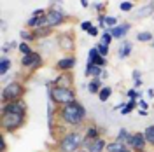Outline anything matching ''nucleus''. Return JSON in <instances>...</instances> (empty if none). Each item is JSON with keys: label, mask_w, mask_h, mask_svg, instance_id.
Masks as SVG:
<instances>
[{"label": "nucleus", "mask_w": 154, "mask_h": 152, "mask_svg": "<svg viewBox=\"0 0 154 152\" xmlns=\"http://www.w3.org/2000/svg\"><path fill=\"white\" fill-rule=\"evenodd\" d=\"M131 79H133V82L140 81V70H133V74H131Z\"/></svg>", "instance_id": "38"}, {"label": "nucleus", "mask_w": 154, "mask_h": 152, "mask_svg": "<svg viewBox=\"0 0 154 152\" xmlns=\"http://www.w3.org/2000/svg\"><path fill=\"white\" fill-rule=\"evenodd\" d=\"M56 123L63 124L65 128H74V129H82L88 123V112L84 105L79 100L72 103L56 108Z\"/></svg>", "instance_id": "1"}, {"label": "nucleus", "mask_w": 154, "mask_h": 152, "mask_svg": "<svg viewBox=\"0 0 154 152\" xmlns=\"http://www.w3.org/2000/svg\"><path fill=\"white\" fill-rule=\"evenodd\" d=\"M77 152H88V149H84V147H82V149H79Z\"/></svg>", "instance_id": "44"}, {"label": "nucleus", "mask_w": 154, "mask_h": 152, "mask_svg": "<svg viewBox=\"0 0 154 152\" xmlns=\"http://www.w3.org/2000/svg\"><path fill=\"white\" fill-rule=\"evenodd\" d=\"M0 110H7V112H18V114H28V105L25 100H19V102H12V103L2 105Z\"/></svg>", "instance_id": "13"}, {"label": "nucleus", "mask_w": 154, "mask_h": 152, "mask_svg": "<svg viewBox=\"0 0 154 152\" xmlns=\"http://www.w3.org/2000/svg\"><path fill=\"white\" fill-rule=\"evenodd\" d=\"M131 51H133V44L130 40H123L119 49H117V56L121 58V59H125V58H128L131 54Z\"/></svg>", "instance_id": "20"}, {"label": "nucleus", "mask_w": 154, "mask_h": 152, "mask_svg": "<svg viewBox=\"0 0 154 152\" xmlns=\"http://www.w3.org/2000/svg\"><path fill=\"white\" fill-rule=\"evenodd\" d=\"M48 100L60 108L77 100V93L74 87H48Z\"/></svg>", "instance_id": "5"}, {"label": "nucleus", "mask_w": 154, "mask_h": 152, "mask_svg": "<svg viewBox=\"0 0 154 152\" xmlns=\"http://www.w3.org/2000/svg\"><path fill=\"white\" fill-rule=\"evenodd\" d=\"M74 18H70L65 9L61 7L60 2H49V7H48V21H49V26L56 30L63 25H67L68 21H72Z\"/></svg>", "instance_id": "6"}, {"label": "nucleus", "mask_w": 154, "mask_h": 152, "mask_svg": "<svg viewBox=\"0 0 154 152\" xmlns=\"http://www.w3.org/2000/svg\"><path fill=\"white\" fill-rule=\"evenodd\" d=\"M74 84H75L74 72H63V74H58L53 79V86L54 87H74Z\"/></svg>", "instance_id": "11"}, {"label": "nucleus", "mask_w": 154, "mask_h": 152, "mask_svg": "<svg viewBox=\"0 0 154 152\" xmlns=\"http://www.w3.org/2000/svg\"><path fill=\"white\" fill-rule=\"evenodd\" d=\"M19 37H21V42H26V44L37 42L35 37H33V33H32V30H21V32H19Z\"/></svg>", "instance_id": "25"}, {"label": "nucleus", "mask_w": 154, "mask_h": 152, "mask_svg": "<svg viewBox=\"0 0 154 152\" xmlns=\"http://www.w3.org/2000/svg\"><path fill=\"white\" fill-rule=\"evenodd\" d=\"M19 65H21L23 70H26L28 74H35L38 68L44 67V56H42L38 51H33L28 56H21Z\"/></svg>", "instance_id": "8"}, {"label": "nucleus", "mask_w": 154, "mask_h": 152, "mask_svg": "<svg viewBox=\"0 0 154 152\" xmlns=\"http://www.w3.org/2000/svg\"><path fill=\"white\" fill-rule=\"evenodd\" d=\"M82 131H84V143H82V147H84L86 143L93 142V140L103 138V135H105V129L100 128V126L96 123H93V121H88V123L84 124V128H82Z\"/></svg>", "instance_id": "9"}, {"label": "nucleus", "mask_w": 154, "mask_h": 152, "mask_svg": "<svg viewBox=\"0 0 154 152\" xmlns=\"http://www.w3.org/2000/svg\"><path fill=\"white\" fill-rule=\"evenodd\" d=\"M133 84H135V89H138V87L142 86V79H140V81H137V82H133Z\"/></svg>", "instance_id": "41"}, {"label": "nucleus", "mask_w": 154, "mask_h": 152, "mask_svg": "<svg viewBox=\"0 0 154 152\" xmlns=\"http://www.w3.org/2000/svg\"><path fill=\"white\" fill-rule=\"evenodd\" d=\"M82 143H84V131L72 129L54 143V152H77L79 149H82Z\"/></svg>", "instance_id": "3"}, {"label": "nucleus", "mask_w": 154, "mask_h": 152, "mask_svg": "<svg viewBox=\"0 0 154 152\" xmlns=\"http://www.w3.org/2000/svg\"><path fill=\"white\" fill-rule=\"evenodd\" d=\"M131 135H133V133H130V131H128L126 128H121V129H119V133L116 135V140L126 145V142H128V140L131 138Z\"/></svg>", "instance_id": "24"}, {"label": "nucleus", "mask_w": 154, "mask_h": 152, "mask_svg": "<svg viewBox=\"0 0 154 152\" xmlns=\"http://www.w3.org/2000/svg\"><path fill=\"white\" fill-rule=\"evenodd\" d=\"M95 5V11H96V14H105V11H107V2H95L93 4Z\"/></svg>", "instance_id": "34"}, {"label": "nucleus", "mask_w": 154, "mask_h": 152, "mask_svg": "<svg viewBox=\"0 0 154 152\" xmlns=\"http://www.w3.org/2000/svg\"><path fill=\"white\" fill-rule=\"evenodd\" d=\"M88 63H89V65H96V67L105 68L107 67V58L102 56L96 47H91L89 53H88Z\"/></svg>", "instance_id": "14"}, {"label": "nucleus", "mask_w": 154, "mask_h": 152, "mask_svg": "<svg viewBox=\"0 0 154 152\" xmlns=\"http://www.w3.org/2000/svg\"><path fill=\"white\" fill-rule=\"evenodd\" d=\"M131 30V23L130 21H125V23H119L116 28L110 30V33H112V37L114 38H125L126 33Z\"/></svg>", "instance_id": "18"}, {"label": "nucleus", "mask_w": 154, "mask_h": 152, "mask_svg": "<svg viewBox=\"0 0 154 152\" xmlns=\"http://www.w3.org/2000/svg\"><path fill=\"white\" fill-rule=\"evenodd\" d=\"M154 14V2H147L145 5H142L138 11L133 12V19H144V18H151Z\"/></svg>", "instance_id": "16"}, {"label": "nucleus", "mask_w": 154, "mask_h": 152, "mask_svg": "<svg viewBox=\"0 0 154 152\" xmlns=\"http://www.w3.org/2000/svg\"><path fill=\"white\" fill-rule=\"evenodd\" d=\"M91 28H93V25H91V21H89V19H86V21H82V23H81V30L89 32Z\"/></svg>", "instance_id": "36"}, {"label": "nucleus", "mask_w": 154, "mask_h": 152, "mask_svg": "<svg viewBox=\"0 0 154 152\" xmlns=\"http://www.w3.org/2000/svg\"><path fill=\"white\" fill-rule=\"evenodd\" d=\"M138 114L142 115V117H145V115H147V110H142V108H138Z\"/></svg>", "instance_id": "42"}, {"label": "nucleus", "mask_w": 154, "mask_h": 152, "mask_svg": "<svg viewBox=\"0 0 154 152\" xmlns=\"http://www.w3.org/2000/svg\"><path fill=\"white\" fill-rule=\"evenodd\" d=\"M56 47L67 56V54H74L77 47V37L74 30H65V32H58L56 37Z\"/></svg>", "instance_id": "7"}, {"label": "nucleus", "mask_w": 154, "mask_h": 152, "mask_svg": "<svg viewBox=\"0 0 154 152\" xmlns=\"http://www.w3.org/2000/svg\"><path fill=\"white\" fill-rule=\"evenodd\" d=\"M142 152H147V150H142Z\"/></svg>", "instance_id": "47"}, {"label": "nucleus", "mask_w": 154, "mask_h": 152, "mask_svg": "<svg viewBox=\"0 0 154 152\" xmlns=\"http://www.w3.org/2000/svg\"><path fill=\"white\" fill-rule=\"evenodd\" d=\"M137 40L138 42H151V40H154V35L151 32H138L137 33Z\"/></svg>", "instance_id": "29"}, {"label": "nucleus", "mask_w": 154, "mask_h": 152, "mask_svg": "<svg viewBox=\"0 0 154 152\" xmlns=\"http://www.w3.org/2000/svg\"><path fill=\"white\" fill-rule=\"evenodd\" d=\"M95 47L98 49V53H100L103 58H107V56H109V53H110V47H109V46H105V44H102V42H96Z\"/></svg>", "instance_id": "32"}, {"label": "nucleus", "mask_w": 154, "mask_h": 152, "mask_svg": "<svg viewBox=\"0 0 154 152\" xmlns=\"http://www.w3.org/2000/svg\"><path fill=\"white\" fill-rule=\"evenodd\" d=\"M126 149L125 143L117 142V140H112V142H109V145H107V152H123Z\"/></svg>", "instance_id": "23"}, {"label": "nucleus", "mask_w": 154, "mask_h": 152, "mask_svg": "<svg viewBox=\"0 0 154 152\" xmlns=\"http://www.w3.org/2000/svg\"><path fill=\"white\" fill-rule=\"evenodd\" d=\"M26 84L23 81H11L7 84L4 86L2 93H0V102L2 105H7V103H12V102H19V100H25V95H26Z\"/></svg>", "instance_id": "4"}, {"label": "nucleus", "mask_w": 154, "mask_h": 152, "mask_svg": "<svg viewBox=\"0 0 154 152\" xmlns=\"http://www.w3.org/2000/svg\"><path fill=\"white\" fill-rule=\"evenodd\" d=\"M18 51L21 53V56H28V54L33 53L32 44H26V42H21V44H19V47H18Z\"/></svg>", "instance_id": "30"}, {"label": "nucleus", "mask_w": 154, "mask_h": 152, "mask_svg": "<svg viewBox=\"0 0 154 152\" xmlns=\"http://www.w3.org/2000/svg\"><path fill=\"white\" fill-rule=\"evenodd\" d=\"M77 63V58L75 54H67V56L60 58L56 63H54V70L58 74H63V72H74Z\"/></svg>", "instance_id": "10"}, {"label": "nucleus", "mask_w": 154, "mask_h": 152, "mask_svg": "<svg viewBox=\"0 0 154 152\" xmlns=\"http://www.w3.org/2000/svg\"><path fill=\"white\" fill-rule=\"evenodd\" d=\"M32 33H33L35 40H37V42H40V40L51 38V37H53V33H56V30L53 28V26H44V28H35V30H32Z\"/></svg>", "instance_id": "17"}, {"label": "nucleus", "mask_w": 154, "mask_h": 152, "mask_svg": "<svg viewBox=\"0 0 154 152\" xmlns=\"http://www.w3.org/2000/svg\"><path fill=\"white\" fill-rule=\"evenodd\" d=\"M28 121V114H18V112H7L0 110V129L4 135L18 133L19 129L25 128Z\"/></svg>", "instance_id": "2"}, {"label": "nucleus", "mask_w": 154, "mask_h": 152, "mask_svg": "<svg viewBox=\"0 0 154 152\" xmlns=\"http://www.w3.org/2000/svg\"><path fill=\"white\" fill-rule=\"evenodd\" d=\"M112 40H114V37H112L110 30H105V32H103V33L100 35V40H98V42H102V44H105V46H109V47H110Z\"/></svg>", "instance_id": "28"}, {"label": "nucleus", "mask_w": 154, "mask_h": 152, "mask_svg": "<svg viewBox=\"0 0 154 152\" xmlns=\"http://www.w3.org/2000/svg\"><path fill=\"white\" fill-rule=\"evenodd\" d=\"M145 147H147V140H145V136H144V131H137V133H133L131 143H130V149H131L133 152H142V150H145Z\"/></svg>", "instance_id": "12"}, {"label": "nucleus", "mask_w": 154, "mask_h": 152, "mask_svg": "<svg viewBox=\"0 0 154 152\" xmlns=\"http://www.w3.org/2000/svg\"><path fill=\"white\" fill-rule=\"evenodd\" d=\"M152 46H154V40H152Z\"/></svg>", "instance_id": "46"}, {"label": "nucleus", "mask_w": 154, "mask_h": 152, "mask_svg": "<svg viewBox=\"0 0 154 152\" xmlns=\"http://www.w3.org/2000/svg\"><path fill=\"white\" fill-rule=\"evenodd\" d=\"M19 44H16L14 40H11V42H4V46H2V53L4 54H9L11 51H14V49H18Z\"/></svg>", "instance_id": "31"}, {"label": "nucleus", "mask_w": 154, "mask_h": 152, "mask_svg": "<svg viewBox=\"0 0 154 152\" xmlns=\"http://www.w3.org/2000/svg\"><path fill=\"white\" fill-rule=\"evenodd\" d=\"M123 152H133V150H131V149H128V147H126V149H125V150H123Z\"/></svg>", "instance_id": "45"}, {"label": "nucleus", "mask_w": 154, "mask_h": 152, "mask_svg": "<svg viewBox=\"0 0 154 152\" xmlns=\"http://www.w3.org/2000/svg\"><path fill=\"white\" fill-rule=\"evenodd\" d=\"M110 96H112V87H110V86H103V87L100 89V93H98V100H100V102H107Z\"/></svg>", "instance_id": "27"}, {"label": "nucleus", "mask_w": 154, "mask_h": 152, "mask_svg": "<svg viewBox=\"0 0 154 152\" xmlns=\"http://www.w3.org/2000/svg\"><path fill=\"white\" fill-rule=\"evenodd\" d=\"M144 136H145V140H147V145H149V147H154V124H151V126L145 128Z\"/></svg>", "instance_id": "26"}, {"label": "nucleus", "mask_w": 154, "mask_h": 152, "mask_svg": "<svg viewBox=\"0 0 154 152\" xmlns=\"http://www.w3.org/2000/svg\"><path fill=\"white\" fill-rule=\"evenodd\" d=\"M81 5H82V7H89V2H88V0H81Z\"/></svg>", "instance_id": "40"}, {"label": "nucleus", "mask_w": 154, "mask_h": 152, "mask_svg": "<svg viewBox=\"0 0 154 152\" xmlns=\"http://www.w3.org/2000/svg\"><path fill=\"white\" fill-rule=\"evenodd\" d=\"M0 152H7V142H5V135L4 133L0 136Z\"/></svg>", "instance_id": "35"}, {"label": "nucleus", "mask_w": 154, "mask_h": 152, "mask_svg": "<svg viewBox=\"0 0 154 152\" xmlns=\"http://www.w3.org/2000/svg\"><path fill=\"white\" fill-rule=\"evenodd\" d=\"M147 95L151 96V98H154V89H152V87H151V89H149V91H147Z\"/></svg>", "instance_id": "43"}, {"label": "nucleus", "mask_w": 154, "mask_h": 152, "mask_svg": "<svg viewBox=\"0 0 154 152\" xmlns=\"http://www.w3.org/2000/svg\"><path fill=\"white\" fill-rule=\"evenodd\" d=\"M103 70H105V68L86 63V67H84V75L91 77V79H102V75H103Z\"/></svg>", "instance_id": "19"}, {"label": "nucleus", "mask_w": 154, "mask_h": 152, "mask_svg": "<svg viewBox=\"0 0 154 152\" xmlns=\"http://www.w3.org/2000/svg\"><path fill=\"white\" fill-rule=\"evenodd\" d=\"M133 7H135V2H130V0H125V2L119 4V9L123 12H130V11H133Z\"/></svg>", "instance_id": "33"}, {"label": "nucleus", "mask_w": 154, "mask_h": 152, "mask_svg": "<svg viewBox=\"0 0 154 152\" xmlns=\"http://www.w3.org/2000/svg\"><path fill=\"white\" fill-rule=\"evenodd\" d=\"M147 107H149V103H147L145 100H138V108H142V110H147Z\"/></svg>", "instance_id": "39"}, {"label": "nucleus", "mask_w": 154, "mask_h": 152, "mask_svg": "<svg viewBox=\"0 0 154 152\" xmlns=\"http://www.w3.org/2000/svg\"><path fill=\"white\" fill-rule=\"evenodd\" d=\"M107 142L105 138H98V140H93L84 145V149H88V152H107Z\"/></svg>", "instance_id": "15"}, {"label": "nucleus", "mask_w": 154, "mask_h": 152, "mask_svg": "<svg viewBox=\"0 0 154 152\" xmlns=\"http://www.w3.org/2000/svg\"><path fill=\"white\" fill-rule=\"evenodd\" d=\"M102 87H103V86H102V79H89V82H88V91H89V95H98Z\"/></svg>", "instance_id": "21"}, {"label": "nucleus", "mask_w": 154, "mask_h": 152, "mask_svg": "<svg viewBox=\"0 0 154 152\" xmlns=\"http://www.w3.org/2000/svg\"><path fill=\"white\" fill-rule=\"evenodd\" d=\"M11 67H12V59L7 56H4L0 59V75H7V72L11 70Z\"/></svg>", "instance_id": "22"}, {"label": "nucleus", "mask_w": 154, "mask_h": 152, "mask_svg": "<svg viewBox=\"0 0 154 152\" xmlns=\"http://www.w3.org/2000/svg\"><path fill=\"white\" fill-rule=\"evenodd\" d=\"M88 35H89V37H98V35H102V33H100V28H98V26H93V28L88 32Z\"/></svg>", "instance_id": "37"}]
</instances>
